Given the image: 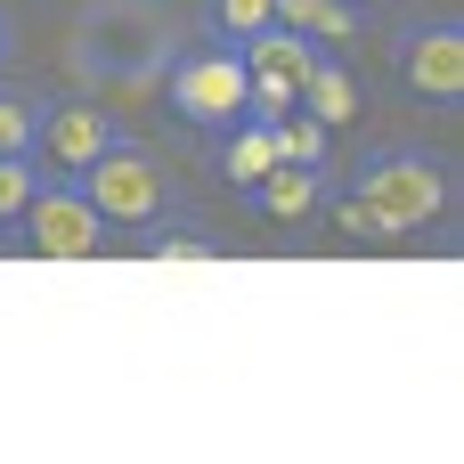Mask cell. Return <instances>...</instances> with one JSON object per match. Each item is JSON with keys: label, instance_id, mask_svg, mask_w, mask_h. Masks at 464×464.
<instances>
[{"label": "cell", "instance_id": "obj_7", "mask_svg": "<svg viewBox=\"0 0 464 464\" xmlns=\"http://www.w3.org/2000/svg\"><path fill=\"white\" fill-rule=\"evenodd\" d=\"M237 57H245V73L253 82H285L294 98H302V82H310V65L326 57L310 33H294V24H261V33H245L237 41Z\"/></svg>", "mask_w": 464, "mask_h": 464}, {"label": "cell", "instance_id": "obj_9", "mask_svg": "<svg viewBox=\"0 0 464 464\" xmlns=\"http://www.w3.org/2000/svg\"><path fill=\"white\" fill-rule=\"evenodd\" d=\"M318 196H326V163H277V171L253 188V204H261L269 220H310Z\"/></svg>", "mask_w": 464, "mask_h": 464}, {"label": "cell", "instance_id": "obj_19", "mask_svg": "<svg viewBox=\"0 0 464 464\" xmlns=\"http://www.w3.org/2000/svg\"><path fill=\"white\" fill-rule=\"evenodd\" d=\"M0 57H8V8H0Z\"/></svg>", "mask_w": 464, "mask_h": 464}, {"label": "cell", "instance_id": "obj_4", "mask_svg": "<svg viewBox=\"0 0 464 464\" xmlns=\"http://www.w3.org/2000/svg\"><path fill=\"white\" fill-rule=\"evenodd\" d=\"M24 245H33L41 261H98V253H106V220H98V204H90L65 171H49V179L33 188V204H24Z\"/></svg>", "mask_w": 464, "mask_h": 464}, {"label": "cell", "instance_id": "obj_11", "mask_svg": "<svg viewBox=\"0 0 464 464\" xmlns=\"http://www.w3.org/2000/svg\"><path fill=\"white\" fill-rule=\"evenodd\" d=\"M220 139H228V163H220V171H228V188H245V196H253V188H261V179L277 171L269 122H253V114H245V122H237V130H220Z\"/></svg>", "mask_w": 464, "mask_h": 464}, {"label": "cell", "instance_id": "obj_6", "mask_svg": "<svg viewBox=\"0 0 464 464\" xmlns=\"http://www.w3.org/2000/svg\"><path fill=\"white\" fill-rule=\"evenodd\" d=\"M122 130L106 122V106L98 98H41V130H33V147H41V163L49 171H82V163H98L106 147H114Z\"/></svg>", "mask_w": 464, "mask_h": 464}, {"label": "cell", "instance_id": "obj_8", "mask_svg": "<svg viewBox=\"0 0 464 464\" xmlns=\"http://www.w3.org/2000/svg\"><path fill=\"white\" fill-rule=\"evenodd\" d=\"M269 24L310 33L326 57H343V49L359 41V8H351V0H269Z\"/></svg>", "mask_w": 464, "mask_h": 464}, {"label": "cell", "instance_id": "obj_13", "mask_svg": "<svg viewBox=\"0 0 464 464\" xmlns=\"http://www.w3.org/2000/svg\"><path fill=\"white\" fill-rule=\"evenodd\" d=\"M326 220H334V237H351V245H400V228H392L359 188H351V196H334V204H326Z\"/></svg>", "mask_w": 464, "mask_h": 464}, {"label": "cell", "instance_id": "obj_18", "mask_svg": "<svg viewBox=\"0 0 464 464\" xmlns=\"http://www.w3.org/2000/svg\"><path fill=\"white\" fill-rule=\"evenodd\" d=\"M351 8H400V0H351Z\"/></svg>", "mask_w": 464, "mask_h": 464}, {"label": "cell", "instance_id": "obj_15", "mask_svg": "<svg viewBox=\"0 0 464 464\" xmlns=\"http://www.w3.org/2000/svg\"><path fill=\"white\" fill-rule=\"evenodd\" d=\"M33 155H0V228L8 220H24V204H33Z\"/></svg>", "mask_w": 464, "mask_h": 464}, {"label": "cell", "instance_id": "obj_2", "mask_svg": "<svg viewBox=\"0 0 464 464\" xmlns=\"http://www.w3.org/2000/svg\"><path fill=\"white\" fill-rule=\"evenodd\" d=\"M163 98H171V114L188 130H237L245 122V98H253V73H245L237 41H196V49H179Z\"/></svg>", "mask_w": 464, "mask_h": 464}, {"label": "cell", "instance_id": "obj_17", "mask_svg": "<svg viewBox=\"0 0 464 464\" xmlns=\"http://www.w3.org/2000/svg\"><path fill=\"white\" fill-rule=\"evenodd\" d=\"M147 253H163V261H212L220 245L212 237H163V228H147Z\"/></svg>", "mask_w": 464, "mask_h": 464}, {"label": "cell", "instance_id": "obj_10", "mask_svg": "<svg viewBox=\"0 0 464 464\" xmlns=\"http://www.w3.org/2000/svg\"><path fill=\"white\" fill-rule=\"evenodd\" d=\"M302 114H318L326 130L359 122V82L343 73V57H318V65H310V82H302Z\"/></svg>", "mask_w": 464, "mask_h": 464}, {"label": "cell", "instance_id": "obj_5", "mask_svg": "<svg viewBox=\"0 0 464 464\" xmlns=\"http://www.w3.org/2000/svg\"><path fill=\"white\" fill-rule=\"evenodd\" d=\"M400 82L424 106H464V24L432 16L416 33H400Z\"/></svg>", "mask_w": 464, "mask_h": 464}, {"label": "cell", "instance_id": "obj_12", "mask_svg": "<svg viewBox=\"0 0 464 464\" xmlns=\"http://www.w3.org/2000/svg\"><path fill=\"white\" fill-rule=\"evenodd\" d=\"M326 139H334V130H326L318 114H302V106L269 122V147H277V163H326Z\"/></svg>", "mask_w": 464, "mask_h": 464}, {"label": "cell", "instance_id": "obj_16", "mask_svg": "<svg viewBox=\"0 0 464 464\" xmlns=\"http://www.w3.org/2000/svg\"><path fill=\"white\" fill-rule=\"evenodd\" d=\"M212 24H220L228 41H245V33L269 24V0H212Z\"/></svg>", "mask_w": 464, "mask_h": 464}, {"label": "cell", "instance_id": "obj_14", "mask_svg": "<svg viewBox=\"0 0 464 464\" xmlns=\"http://www.w3.org/2000/svg\"><path fill=\"white\" fill-rule=\"evenodd\" d=\"M33 130H41V98L0 82V155H33Z\"/></svg>", "mask_w": 464, "mask_h": 464}, {"label": "cell", "instance_id": "obj_1", "mask_svg": "<svg viewBox=\"0 0 464 464\" xmlns=\"http://www.w3.org/2000/svg\"><path fill=\"white\" fill-rule=\"evenodd\" d=\"M359 196H367L400 237H416V228H432V220L449 212L457 179H449V155H424V147H375V155L359 163Z\"/></svg>", "mask_w": 464, "mask_h": 464}, {"label": "cell", "instance_id": "obj_3", "mask_svg": "<svg viewBox=\"0 0 464 464\" xmlns=\"http://www.w3.org/2000/svg\"><path fill=\"white\" fill-rule=\"evenodd\" d=\"M73 188L98 204L106 228H147V220H163V204H171V179H163V163H155L139 139H114L98 163L73 171Z\"/></svg>", "mask_w": 464, "mask_h": 464}]
</instances>
